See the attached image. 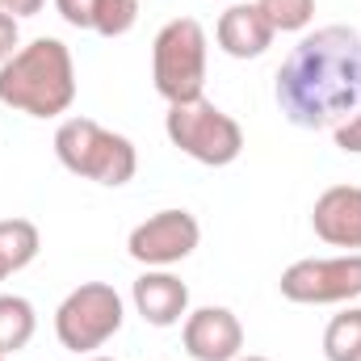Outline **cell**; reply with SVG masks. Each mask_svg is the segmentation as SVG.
<instances>
[{
	"label": "cell",
	"mask_w": 361,
	"mask_h": 361,
	"mask_svg": "<svg viewBox=\"0 0 361 361\" xmlns=\"http://www.w3.org/2000/svg\"><path fill=\"white\" fill-rule=\"evenodd\" d=\"M277 105L290 126L324 130L345 122L361 105V34L324 25L286 55L277 68Z\"/></svg>",
	"instance_id": "1"
},
{
	"label": "cell",
	"mask_w": 361,
	"mask_h": 361,
	"mask_svg": "<svg viewBox=\"0 0 361 361\" xmlns=\"http://www.w3.org/2000/svg\"><path fill=\"white\" fill-rule=\"evenodd\" d=\"M76 101V63L59 38H34L0 63V105L30 118H59Z\"/></svg>",
	"instance_id": "2"
},
{
	"label": "cell",
	"mask_w": 361,
	"mask_h": 361,
	"mask_svg": "<svg viewBox=\"0 0 361 361\" xmlns=\"http://www.w3.org/2000/svg\"><path fill=\"white\" fill-rule=\"evenodd\" d=\"M139 21V0H92V30L101 38H122Z\"/></svg>",
	"instance_id": "16"
},
{
	"label": "cell",
	"mask_w": 361,
	"mask_h": 361,
	"mask_svg": "<svg viewBox=\"0 0 361 361\" xmlns=\"http://www.w3.org/2000/svg\"><path fill=\"white\" fill-rule=\"evenodd\" d=\"M169 143L180 147L189 160L206 164V169H227L240 160L244 152V130L231 114H223L214 101H189V105H169L164 118Z\"/></svg>",
	"instance_id": "5"
},
{
	"label": "cell",
	"mask_w": 361,
	"mask_h": 361,
	"mask_svg": "<svg viewBox=\"0 0 361 361\" xmlns=\"http://www.w3.org/2000/svg\"><path fill=\"white\" fill-rule=\"evenodd\" d=\"M17 42H21V30H17V17L0 8V63L17 55Z\"/></svg>",
	"instance_id": "20"
},
{
	"label": "cell",
	"mask_w": 361,
	"mask_h": 361,
	"mask_svg": "<svg viewBox=\"0 0 361 361\" xmlns=\"http://www.w3.org/2000/svg\"><path fill=\"white\" fill-rule=\"evenodd\" d=\"M122 328V298L109 281L76 286L55 311V336L72 353H92Z\"/></svg>",
	"instance_id": "6"
},
{
	"label": "cell",
	"mask_w": 361,
	"mask_h": 361,
	"mask_svg": "<svg viewBox=\"0 0 361 361\" xmlns=\"http://www.w3.org/2000/svg\"><path fill=\"white\" fill-rule=\"evenodd\" d=\"M324 357L328 361H361V307L341 311L324 332Z\"/></svg>",
	"instance_id": "15"
},
{
	"label": "cell",
	"mask_w": 361,
	"mask_h": 361,
	"mask_svg": "<svg viewBox=\"0 0 361 361\" xmlns=\"http://www.w3.org/2000/svg\"><path fill=\"white\" fill-rule=\"evenodd\" d=\"M277 286H281V298L302 302V307H328V302L361 298V252L294 261L281 273Z\"/></svg>",
	"instance_id": "7"
},
{
	"label": "cell",
	"mask_w": 361,
	"mask_h": 361,
	"mask_svg": "<svg viewBox=\"0 0 361 361\" xmlns=\"http://www.w3.org/2000/svg\"><path fill=\"white\" fill-rule=\"evenodd\" d=\"M197 240H202V227L189 210H160L130 231L126 252L147 269H169L197 248Z\"/></svg>",
	"instance_id": "8"
},
{
	"label": "cell",
	"mask_w": 361,
	"mask_h": 361,
	"mask_svg": "<svg viewBox=\"0 0 361 361\" xmlns=\"http://www.w3.org/2000/svg\"><path fill=\"white\" fill-rule=\"evenodd\" d=\"M4 277H8V269H4V261H0V281H4Z\"/></svg>",
	"instance_id": "22"
},
{
	"label": "cell",
	"mask_w": 361,
	"mask_h": 361,
	"mask_svg": "<svg viewBox=\"0 0 361 361\" xmlns=\"http://www.w3.org/2000/svg\"><path fill=\"white\" fill-rule=\"evenodd\" d=\"M311 227L332 248H361V185H332L311 206Z\"/></svg>",
	"instance_id": "10"
},
{
	"label": "cell",
	"mask_w": 361,
	"mask_h": 361,
	"mask_svg": "<svg viewBox=\"0 0 361 361\" xmlns=\"http://www.w3.org/2000/svg\"><path fill=\"white\" fill-rule=\"evenodd\" d=\"M135 311L152 328H173L189 315V286L169 269H147L135 281Z\"/></svg>",
	"instance_id": "11"
},
{
	"label": "cell",
	"mask_w": 361,
	"mask_h": 361,
	"mask_svg": "<svg viewBox=\"0 0 361 361\" xmlns=\"http://www.w3.org/2000/svg\"><path fill=\"white\" fill-rule=\"evenodd\" d=\"M235 361H269V357H235Z\"/></svg>",
	"instance_id": "23"
},
{
	"label": "cell",
	"mask_w": 361,
	"mask_h": 361,
	"mask_svg": "<svg viewBox=\"0 0 361 361\" xmlns=\"http://www.w3.org/2000/svg\"><path fill=\"white\" fill-rule=\"evenodd\" d=\"M55 156L68 173L76 177H89L97 185H126L139 169V152L126 135H114L105 130L101 122L92 118H68L59 130H55Z\"/></svg>",
	"instance_id": "3"
},
{
	"label": "cell",
	"mask_w": 361,
	"mask_h": 361,
	"mask_svg": "<svg viewBox=\"0 0 361 361\" xmlns=\"http://www.w3.org/2000/svg\"><path fill=\"white\" fill-rule=\"evenodd\" d=\"M257 8L265 13L273 34H298L315 17V0H257Z\"/></svg>",
	"instance_id": "17"
},
{
	"label": "cell",
	"mask_w": 361,
	"mask_h": 361,
	"mask_svg": "<svg viewBox=\"0 0 361 361\" xmlns=\"http://www.w3.org/2000/svg\"><path fill=\"white\" fill-rule=\"evenodd\" d=\"M92 361H114V357H92Z\"/></svg>",
	"instance_id": "24"
},
{
	"label": "cell",
	"mask_w": 361,
	"mask_h": 361,
	"mask_svg": "<svg viewBox=\"0 0 361 361\" xmlns=\"http://www.w3.org/2000/svg\"><path fill=\"white\" fill-rule=\"evenodd\" d=\"M185 353L193 361H235L244 349V328L227 307H202L185 315Z\"/></svg>",
	"instance_id": "9"
},
{
	"label": "cell",
	"mask_w": 361,
	"mask_h": 361,
	"mask_svg": "<svg viewBox=\"0 0 361 361\" xmlns=\"http://www.w3.org/2000/svg\"><path fill=\"white\" fill-rule=\"evenodd\" d=\"M59 17L76 30H92V0H55Z\"/></svg>",
	"instance_id": "19"
},
{
	"label": "cell",
	"mask_w": 361,
	"mask_h": 361,
	"mask_svg": "<svg viewBox=\"0 0 361 361\" xmlns=\"http://www.w3.org/2000/svg\"><path fill=\"white\" fill-rule=\"evenodd\" d=\"M34 328H38V315L30 307V298L21 294H0V357L25 349L34 341Z\"/></svg>",
	"instance_id": "13"
},
{
	"label": "cell",
	"mask_w": 361,
	"mask_h": 361,
	"mask_svg": "<svg viewBox=\"0 0 361 361\" xmlns=\"http://www.w3.org/2000/svg\"><path fill=\"white\" fill-rule=\"evenodd\" d=\"M0 361H4V357H0Z\"/></svg>",
	"instance_id": "25"
},
{
	"label": "cell",
	"mask_w": 361,
	"mask_h": 361,
	"mask_svg": "<svg viewBox=\"0 0 361 361\" xmlns=\"http://www.w3.org/2000/svg\"><path fill=\"white\" fill-rule=\"evenodd\" d=\"M152 80L169 105L202 101L206 89V30L193 17L169 21L152 42Z\"/></svg>",
	"instance_id": "4"
},
{
	"label": "cell",
	"mask_w": 361,
	"mask_h": 361,
	"mask_svg": "<svg viewBox=\"0 0 361 361\" xmlns=\"http://www.w3.org/2000/svg\"><path fill=\"white\" fill-rule=\"evenodd\" d=\"M38 248H42V240L30 219H0V261L8 273L25 269L38 257Z\"/></svg>",
	"instance_id": "14"
},
{
	"label": "cell",
	"mask_w": 361,
	"mask_h": 361,
	"mask_svg": "<svg viewBox=\"0 0 361 361\" xmlns=\"http://www.w3.org/2000/svg\"><path fill=\"white\" fill-rule=\"evenodd\" d=\"M214 38H219V47L231 59H257V55H265L273 47V25L265 21V13L257 4H231L219 17Z\"/></svg>",
	"instance_id": "12"
},
{
	"label": "cell",
	"mask_w": 361,
	"mask_h": 361,
	"mask_svg": "<svg viewBox=\"0 0 361 361\" xmlns=\"http://www.w3.org/2000/svg\"><path fill=\"white\" fill-rule=\"evenodd\" d=\"M336 147L345 156H361V109H353L345 122H336Z\"/></svg>",
	"instance_id": "18"
},
{
	"label": "cell",
	"mask_w": 361,
	"mask_h": 361,
	"mask_svg": "<svg viewBox=\"0 0 361 361\" xmlns=\"http://www.w3.org/2000/svg\"><path fill=\"white\" fill-rule=\"evenodd\" d=\"M42 4L47 0H0V8L13 17H34V13H42Z\"/></svg>",
	"instance_id": "21"
}]
</instances>
